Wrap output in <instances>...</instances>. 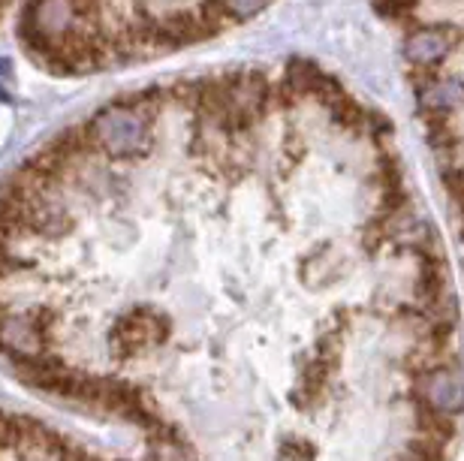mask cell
Masks as SVG:
<instances>
[{
  "instance_id": "cell-1",
  "label": "cell",
  "mask_w": 464,
  "mask_h": 461,
  "mask_svg": "<svg viewBox=\"0 0 464 461\" xmlns=\"http://www.w3.org/2000/svg\"><path fill=\"white\" fill-rule=\"evenodd\" d=\"M52 329L54 313L45 305L0 308V350L13 362H31V359L52 353Z\"/></svg>"
},
{
  "instance_id": "cell-2",
  "label": "cell",
  "mask_w": 464,
  "mask_h": 461,
  "mask_svg": "<svg viewBox=\"0 0 464 461\" xmlns=\"http://www.w3.org/2000/svg\"><path fill=\"white\" fill-rule=\"evenodd\" d=\"M413 392L420 408L431 417L456 419L459 413H464V374L450 359L416 371Z\"/></svg>"
},
{
  "instance_id": "cell-6",
  "label": "cell",
  "mask_w": 464,
  "mask_h": 461,
  "mask_svg": "<svg viewBox=\"0 0 464 461\" xmlns=\"http://www.w3.org/2000/svg\"><path fill=\"white\" fill-rule=\"evenodd\" d=\"M215 4L224 9V15H232V18H250L256 15L259 9H263L268 0H215Z\"/></svg>"
},
{
  "instance_id": "cell-4",
  "label": "cell",
  "mask_w": 464,
  "mask_h": 461,
  "mask_svg": "<svg viewBox=\"0 0 464 461\" xmlns=\"http://www.w3.org/2000/svg\"><path fill=\"white\" fill-rule=\"evenodd\" d=\"M461 103H464V82L461 79H452V76L429 79L420 88V106L429 115H440L443 118V115L461 109Z\"/></svg>"
},
{
  "instance_id": "cell-5",
  "label": "cell",
  "mask_w": 464,
  "mask_h": 461,
  "mask_svg": "<svg viewBox=\"0 0 464 461\" xmlns=\"http://www.w3.org/2000/svg\"><path fill=\"white\" fill-rule=\"evenodd\" d=\"M447 52H450V36L438 31V27H422V31L407 36L404 43V58L416 63V67H431Z\"/></svg>"
},
{
  "instance_id": "cell-3",
  "label": "cell",
  "mask_w": 464,
  "mask_h": 461,
  "mask_svg": "<svg viewBox=\"0 0 464 461\" xmlns=\"http://www.w3.org/2000/svg\"><path fill=\"white\" fill-rule=\"evenodd\" d=\"M169 335V317L154 308H133L112 329V350L118 356H142L157 350Z\"/></svg>"
}]
</instances>
